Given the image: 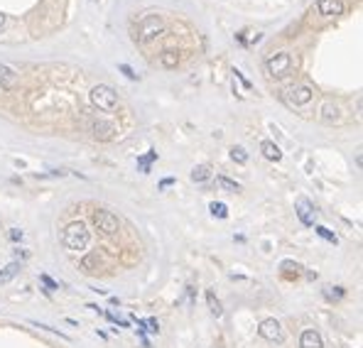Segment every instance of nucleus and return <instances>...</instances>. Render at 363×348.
Here are the masks:
<instances>
[{
  "mask_svg": "<svg viewBox=\"0 0 363 348\" xmlns=\"http://www.w3.org/2000/svg\"><path fill=\"white\" fill-rule=\"evenodd\" d=\"M88 240H91V236H88L86 226L81 223V221L69 223L64 228V233H62V245H64L66 250H71V253H81V250H86Z\"/></svg>",
  "mask_w": 363,
  "mask_h": 348,
  "instance_id": "1",
  "label": "nucleus"
},
{
  "mask_svg": "<svg viewBox=\"0 0 363 348\" xmlns=\"http://www.w3.org/2000/svg\"><path fill=\"white\" fill-rule=\"evenodd\" d=\"M165 20L160 17V15H147L145 20H140V25H138V39L140 42H152V39H157V37H162L165 34Z\"/></svg>",
  "mask_w": 363,
  "mask_h": 348,
  "instance_id": "2",
  "label": "nucleus"
},
{
  "mask_svg": "<svg viewBox=\"0 0 363 348\" xmlns=\"http://www.w3.org/2000/svg\"><path fill=\"white\" fill-rule=\"evenodd\" d=\"M88 98H91V103L99 108V111H113L116 106H118V93L110 89V86H106V84H99V86H93L91 89V93H88Z\"/></svg>",
  "mask_w": 363,
  "mask_h": 348,
  "instance_id": "3",
  "label": "nucleus"
},
{
  "mask_svg": "<svg viewBox=\"0 0 363 348\" xmlns=\"http://www.w3.org/2000/svg\"><path fill=\"white\" fill-rule=\"evenodd\" d=\"M292 69V56L287 54V52H277L275 56H270L268 59V74L270 76H275V79H282L287 76V71Z\"/></svg>",
  "mask_w": 363,
  "mask_h": 348,
  "instance_id": "4",
  "label": "nucleus"
},
{
  "mask_svg": "<svg viewBox=\"0 0 363 348\" xmlns=\"http://www.w3.org/2000/svg\"><path fill=\"white\" fill-rule=\"evenodd\" d=\"M91 221H93V226L99 228L103 236H113V233H118V228H121L118 218L110 214V211H93Z\"/></svg>",
  "mask_w": 363,
  "mask_h": 348,
  "instance_id": "5",
  "label": "nucleus"
},
{
  "mask_svg": "<svg viewBox=\"0 0 363 348\" xmlns=\"http://www.w3.org/2000/svg\"><path fill=\"white\" fill-rule=\"evenodd\" d=\"M258 334L265 338V341H270V343H282L285 341V331H282V326L277 319H265L260 329H258Z\"/></svg>",
  "mask_w": 363,
  "mask_h": 348,
  "instance_id": "6",
  "label": "nucleus"
},
{
  "mask_svg": "<svg viewBox=\"0 0 363 348\" xmlns=\"http://www.w3.org/2000/svg\"><path fill=\"white\" fill-rule=\"evenodd\" d=\"M295 211H297V218L302 221V226H314V214H317V209H314V203L304 199V196H299L297 203H295Z\"/></svg>",
  "mask_w": 363,
  "mask_h": 348,
  "instance_id": "7",
  "label": "nucleus"
},
{
  "mask_svg": "<svg viewBox=\"0 0 363 348\" xmlns=\"http://www.w3.org/2000/svg\"><path fill=\"white\" fill-rule=\"evenodd\" d=\"M91 133H93V137H96V140H101V142H108V140H113V135H116V125L110 123V120H103V118H99V120H93V125H91Z\"/></svg>",
  "mask_w": 363,
  "mask_h": 348,
  "instance_id": "8",
  "label": "nucleus"
},
{
  "mask_svg": "<svg viewBox=\"0 0 363 348\" xmlns=\"http://www.w3.org/2000/svg\"><path fill=\"white\" fill-rule=\"evenodd\" d=\"M312 96H314V91L309 89V86H295V89L287 91L290 106H307V103L312 101Z\"/></svg>",
  "mask_w": 363,
  "mask_h": 348,
  "instance_id": "9",
  "label": "nucleus"
},
{
  "mask_svg": "<svg viewBox=\"0 0 363 348\" xmlns=\"http://www.w3.org/2000/svg\"><path fill=\"white\" fill-rule=\"evenodd\" d=\"M317 10L324 17H334V15H341L343 12V0H319L317 3Z\"/></svg>",
  "mask_w": 363,
  "mask_h": 348,
  "instance_id": "10",
  "label": "nucleus"
},
{
  "mask_svg": "<svg viewBox=\"0 0 363 348\" xmlns=\"http://www.w3.org/2000/svg\"><path fill=\"white\" fill-rule=\"evenodd\" d=\"M299 348H324V341H321V336L314 329H307L299 336Z\"/></svg>",
  "mask_w": 363,
  "mask_h": 348,
  "instance_id": "11",
  "label": "nucleus"
},
{
  "mask_svg": "<svg viewBox=\"0 0 363 348\" xmlns=\"http://www.w3.org/2000/svg\"><path fill=\"white\" fill-rule=\"evenodd\" d=\"M15 84H17V74H15V69L8 67V64H0V89L10 91V89H15Z\"/></svg>",
  "mask_w": 363,
  "mask_h": 348,
  "instance_id": "12",
  "label": "nucleus"
},
{
  "mask_svg": "<svg viewBox=\"0 0 363 348\" xmlns=\"http://www.w3.org/2000/svg\"><path fill=\"white\" fill-rule=\"evenodd\" d=\"M321 118H324L327 123H341V111H339V106L331 101H324L321 103Z\"/></svg>",
  "mask_w": 363,
  "mask_h": 348,
  "instance_id": "13",
  "label": "nucleus"
},
{
  "mask_svg": "<svg viewBox=\"0 0 363 348\" xmlns=\"http://www.w3.org/2000/svg\"><path fill=\"white\" fill-rule=\"evenodd\" d=\"M260 152H263V157L270 159V162H280V159H282L280 147H277L275 142H270V140H263V142H260Z\"/></svg>",
  "mask_w": 363,
  "mask_h": 348,
  "instance_id": "14",
  "label": "nucleus"
},
{
  "mask_svg": "<svg viewBox=\"0 0 363 348\" xmlns=\"http://www.w3.org/2000/svg\"><path fill=\"white\" fill-rule=\"evenodd\" d=\"M20 270H22L20 262H10V265H5V268L0 270V284H8L10 280H15Z\"/></svg>",
  "mask_w": 363,
  "mask_h": 348,
  "instance_id": "15",
  "label": "nucleus"
},
{
  "mask_svg": "<svg viewBox=\"0 0 363 348\" xmlns=\"http://www.w3.org/2000/svg\"><path fill=\"white\" fill-rule=\"evenodd\" d=\"M160 64L165 69H177V64H179V52H175V49H165L162 54H160Z\"/></svg>",
  "mask_w": 363,
  "mask_h": 348,
  "instance_id": "16",
  "label": "nucleus"
},
{
  "mask_svg": "<svg viewBox=\"0 0 363 348\" xmlns=\"http://www.w3.org/2000/svg\"><path fill=\"white\" fill-rule=\"evenodd\" d=\"M209 177H211V169L206 167V165H199V167L192 169V181H199V184H201V181H206Z\"/></svg>",
  "mask_w": 363,
  "mask_h": 348,
  "instance_id": "17",
  "label": "nucleus"
},
{
  "mask_svg": "<svg viewBox=\"0 0 363 348\" xmlns=\"http://www.w3.org/2000/svg\"><path fill=\"white\" fill-rule=\"evenodd\" d=\"M231 159H233V162H238V165H245V162H248V152H245V147H241V145L231 147Z\"/></svg>",
  "mask_w": 363,
  "mask_h": 348,
  "instance_id": "18",
  "label": "nucleus"
},
{
  "mask_svg": "<svg viewBox=\"0 0 363 348\" xmlns=\"http://www.w3.org/2000/svg\"><path fill=\"white\" fill-rule=\"evenodd\" d=\"M206 302H209V309L214 316H221L223 314V309H221V302L214 297V292H206Z\"/></svg>",
  "mask_w": 363,
  "mask_h": 348,
  "instance_id": "19",
  "label": "nucleus"
},
{
  "mask_svg": "<svg viewBox=\"0 0 363 348\" xmlns=\"http://www.w3.org/2000/svg\"><path fill=\"white\" fill-rule=\"evenodd\" d=\"M209 211L214 216H219V218H228V206H226V203H216V201H214L209 206Z\"/></svg>",
  "mask_w": 363,
  "mask_h": 348,
  "instance_id": "20",
  "label": "nucleus"
},
{
  "mask_svg": "<svg viewBox=\"0 0 363 348\" xmlns=\"http://www.w3.org/2000/svg\"><path fill=\"white\" fill-rule=\"evenodd\" d=\"M314 231H317V236H321V238H324V240H329V243H334V245L339 243V238L334 236V233H331L329 228H324V226H314Z\"/></svg>",
  "mask_w": 363,
  "mask_h": 348,
  "instance_id": "21",
  "label": "nucleus"
},
{
  "mask_svg": "<svg viewBox=\"0 0 363 348\" xmlns=\"http://www.w3.org/2000/svg\"><path fill=\"white\" fill-rule=\"evenodd\" d=\"M152 159H157V152H155V150H150V152H147L145 157L138 159V165H140V167H143L145 172H150V162H152Z\"/></svg>",
  "mask_w": 363,
  "mask_h": 348,
  "instance_id": "22",
  "label": "nucleus"
},
{
  "mask_svg": "<svg viewBox=\"0 0 363 348\" xmlns=\"http://www.w3.org/2000/svg\"><path fill=\"white\" fill-rule=\"evenodd\" d=\"M219 184L223 187V189H228V191H238V189H241V187H238L233 179H228V177H219Z\"/></svg>",
  "mask_w": 363,
  "mask_h": 348,
  "instance_id": "23",
  "label": "nucleus"
},
{
  "mask_svg": "<svg viewBox=\"0 0 363 348\" xmlns=\"http://www.w3.org/2000/svg\"><path fill=\"white\" fill-rule=\"evenodd\" d=\"M334 290H336V292H331V287H327V299H341L343 297V287H334Z\"/></svg>",
  "mask_w": 363,
  "mask_h": 348,
  "instance_id": "24",
  "label": "nucleus"
},
{
  "mask_svg": "<svg viewBox=\"0 0 363 348\" xmlns=\"http://www.w3.org/2000/svg\"><path fill=\"white\" fill-rule=\"evenodd\" d=\"M96 262H99V258H96V255H88V258L84 260V262H81V268H84V270H86V272H88V270L93 268Z\"/></svg>",
  "mask_w": 363,
  "mask_h": 348,
  "instance_id": "25",
  "label": "nucleus"
},
{
  "mask_svg": "<svg viewBox=\"0 0 363 348\" xmlns=\"http://www.w3.org/2000/svg\"><path fill=\"white\" fill-rule=\"evenodd\" d=\"M121 71H123V74H125V76H128V79H130V81H135V79H138V74H135V71H132V69L128 67V64H121Z\"/></svg>",
  "mask_w": 363,
  "mask_h": 348,
  "instance_id": "26",
  "label": "nucleus"
},
{
  "mask_svg": "<svg viewBox=\"0 0 363 348\" xmlns=\"http://www.w3.org/2000/svg\"><path fill=\"white\" fill-rule=\"evenodd\" d=\"M42 282L47 284V287H49V290H59V284H56L52 277H47V275H42Z\"/></svg>",
  "mask_w": 363,
  "mask_h": 348,
  "instance_id": "27",
  "label": "nucleus"
},
{
  "mask_svg": "<svg viewBox=\"0 0 363 348\" xmlns=\"http://www.w3.org/2000/svg\"><path fill=\"white\" fill-rule=\"evenodd\" d=\"M22 236H25V233H22L20 228H10V238L15 240V243H17V240H22Z\"/></svg>",
  "mask_w": 363,
  "mask_h": 348,
  "instance_id": "28",
  "label": "nucleus"
},
{
  "mask_svg": "<svg viewBox=\"0 0 363 348\" xmlns=\"http://www.w3.org/2000/svg\"><path fill=\"white\" fill-rule=\"evenodd\" d=\"M147 324H150V331H155V334H157V331H160V324H157V319H150V321H147Z\"/></svg>",
  "mask_w": 363,
  "mask_h": 348,
  "instance_id": "29",
  "label": "nucleus"
},
{
  "mask_svg": "<svg viewBox=\"0 0 363 348\" xmlns=\"http://www.w3.org/2000/svg\"><path fill=\"white\" fill-rule=\"evenodd\" d=\"M3 27H5V15L0 12V30H3Z\"/></svg>",
  "mask_w": 363,
  "mask_h": 348,
  "instance_id": "30",
  "label": "nucleus"
}]
</instances>
